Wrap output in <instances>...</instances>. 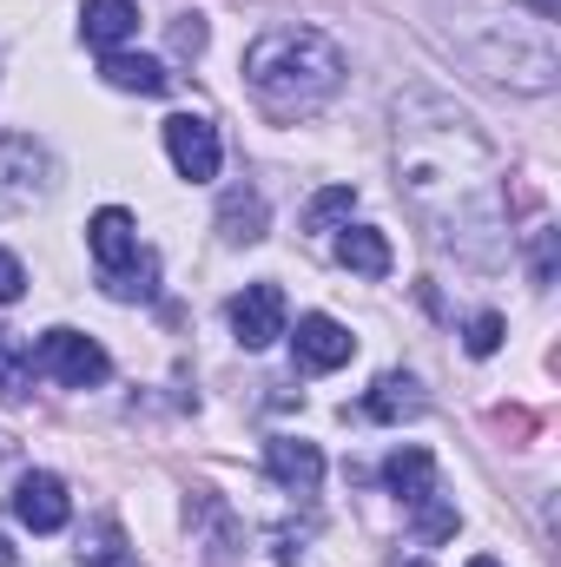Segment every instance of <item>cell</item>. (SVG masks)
I'll use <instances>...</instances> for the list:
<instances>
[{"label":"cell","mask_w":561,"mask_h":567,"mask_svg":"<svg viewBox=\"0 0 561 567\" xmlns=\"http://www.w3.org/2000/svg\"><path fill=\"white\" fill-rule=\"evenodd\" d=\"M100 80H106V86H120V93H145V100H159V93L172 86V73H165L159 60H145V53H126V47L100 60Z\"/></svg>","instance_id":"15"},{"label":"cell","mask_w":561,"mask_h":567,"mask_svg":"<svg viewBox=\"0 0 561 567\" xmlns=\"http://www.w3.org/2000/svg\"><path fill=\"white\" fill-rule=\"evenodd\" d=\"M67 515H73V502H67V482H60V475H47V468L20 475V488H13V522H20V528H33V535H60Z\"/></svg>","instance_id":"8"},{"label":"cell","mask_w":561,"mask_h":567,"mask_svg":"<svg viewBox=\"0 0 561 567\" xmlns=\"http://www.w3.org/2000/svg\"><path fill=\"white\" fill-rule=\"evenodd\" d=\"M561 13V0H536V20H555Z\"/></svg>","instance_id":"27"},{"label":"cell","mask_w":561,"mask_h":567,"mask_svg":"<svg viewBox=\"0 0 561 567\" xmlns=\"http://www.w3.org/2000/svg\"><path fill=\"white\" fill-rule=\"evenodd\" d=\"M384 482H390V495H397L404 508H417V502H429V495H436V455H429V449H417V442H404V449L384 462Z\"/></svg>","instance_id":"13"},{"label":"cell","mask_w":561,"mask_h":567,"mask_svg":"<svg viewBox=\"0 0 561 567\" xmlns=\"http://www.w3.org/2000/svg\"><path fill=\"white\" fill-rule=\"evenodd\" d=\"M20 290H27L20 258H13V251H0V303H20Z\"/></svg>","instance_id":"25"},{"label":"cell","mask_w":561,"mask_h":567,"mask_svg":"<svg viewBox=\"0 0 561 567\" xmlns=\"http://www.w3.org/2000/svg\"><path fill=\"white\" fill-rule=\"evenodd\" d=\"M80 561H86V567H126V561H133L126 528H120V522H93V528L80 535Z\"/></svg>","instance_id":"20"},{"label":"cell","mask_w":561,"mask_h":567,"mask_svg":"<svg viewBox=\"0 0 561 567\" xmlns=\"http://www.w3.org/2000/svg\"><path fill=\"white\" fill-rule=\"evenodd\" d=\"M218 238L225 245H258L265 238V198L258 192H225V205H218Z\"/></svg>","instance_id":"16"},{"label":"cell","mask_w":561,"mask_h":567,"mask_svg":"<svg viewBox=\"0 0 561 567\" xmlns=\"http://www.w3.org/2000/svg\"><path fill=\"white\" fill-rule=\"evenodd\" d=\"M265 468H272V482H284L290 495H310V488L324 482L317 442H297V435H272V442H265Z\"/></svg>","instance_id":"10"},{"label":"cell","mask_w":561,"mask_h":567,"mask_svg":"<svg viewBox=\"0 0 561 567\" xmlns=\"http://www.w3.org/2000/svg\"><path fill=\"white\" fill-rule=\"evenodd\" d=\"M377 423H404V416H417L422 410V396H417V377H377V390H370V403H364Z\"/></svg>","instance_id":"18"},{"label":"cell","mask_w":561,"mask_h":567,"mask_svg":"<svg viewBox=\"0 0 561 567\" xmlns=\"http://www.w3.org/2000/svg\"><path fill=\"white\" fill-rule=\"evenodd\" d=\"M469 567H502V561H489V555H476V561H469Z\"/></svg>","instance_id":"29"},{"label":"cell","mask_w":561,"mask_h":567,"mask_svg":"<svg viewBox=\"0 0 561 567\" xmlns=\"http://www.w3.org/2000/svg\"><path fill=\"white\" fill-rule=\"evenodd\" d=\"M165 152H172V165H178V178H192V185H205V178H218V126L205 120V113H172L165 120Z\"/></svg>","instance_id":"6"},{"label":"cell","mask_w":561,"mask_h":567,"mask_svg":"<svg viewBox=\"0 0 561 567\" xmlns=\"http://www.w3.org/2000/svg\"><path fill=\"white\" fill-rule=\"evenodd\" d=\"M410 567H429V561H410Z\"/></svg>","instance_id":"30"},{"label":"cell","mask_w":561,"mask_h":567,"mask_svg":"<svg viewBox=\"0 0 561 567\" xmlns=\"http://www.w3.org/2000/svg\"><path fill=\"white\" fill-rule=\"evenodd\" d=\"M53 178H60V165H53V152L40 140H27V133H7L0 140V212L47 205L53 198Z\"/></svg>","instance_id":"4"},{"label":"cell","mask_w":561,"mask_h":567,"mask_svg":"<svg viewBox=\"0 0 561 567\" xmlns=\"http://www.w3.org/2000/svg\"><path fill=\"white\" fill-rule=\"evenodd\" d=\"M337 265L357 278H390V238L377 225H344L337 231Z\"/></svg>","instance_id":"14"},{"label":"cell","mask_w":561,"mask_h":567,"mask_svg":"<svg viewBox=\"0 0 561 567\" xmlns=\"http://www.w3.org/2000/svg\"><path fill=\"white\" fill-rule=\"evenodd\" d=\"M133 33H140V7H133V0H86V7H80V40H86V47L120 53Z\"/></svg>","instance_id":"11"},{"label":"cell","mask_w":561,"mask_h":567,"mask_svg":"<svg viewBox=\"0 0 561 567\" xmlns=\"http://www.w3.org/2000/svg\"><path fill=\"white\" fill-rule=\"evenodd\" d=\"M33 370H47L53 383H67V390H93V383H106L113 377V357L93 343V337H80V330H47L40 343H33Z\"/></svg>","instance_id":"5"},{"label":"cell","mask_w":561,"mask_h":567,"mask_svg":"<svg viewBox=\"0 0 561 567\" xmlns=\"http://www.w3.org/2000/svg\"><path fill=\"white\" fill-rule=\"evenodd\" d=\"M290 350H297V370H344L350 357H357V337L337 323V317H297V337H290Z\"/></svg>","instance_id":"9"},{"label":"cell","mask_w":561,"mask_h":567,"mask_svg":"<svg viewBox=\"0 0 561 567\" xmlns=\"http://www.w3.org/2000/svg\"><path fill=\"white\" fill-rule=\"evenodd\" d=\"M86 251L100 258V271H113V265H126V258L140 251V225H133V212H120V205H106V212H93V225H86Z\"/></svg>","instance_id":"12"},{"label":"cell","mask_w":561,"mask_h":567,"mask_svg":"<svg viewBox=\"0 0 561 567\" xmlns=\"http://www.w3.org/2000/svg\"><path fill=\"white\" fill-rule=\"evenodd\" d=\"M555 278V231H542V245H536V284Z\"/></svg>","instance_id":"26"},{"label":"cell","mask_w":561,"mask_h":567,"mask_svg":"<svg viewBox=\"0 0 561 567\" xmlns=\"http://www.w3.org/2000/svg\"><path fill=\"white\" fill-rule=\"evenodd\" d=\"M100 284H106V297H113V303H145V297L159 290V258H152V251H133L126 265L100 271Z\"/></svg>","instance_id":"17"},{"label":"cell","mask_w":561,"mask_h":567,"mask_svg":"<svg viewBox=\"0 0 561 567\" xmlns=\"http://www.w3.org/2000/svg\"><path fill=\"white\" fill-rule=\"evenodd\" d=\"M417 535H422V542H442V535H456V508H442L436 495H429V502H417Z\"/></svg>","instance_id":"23"},{"label":"cell","mask_w":561,"mask_h":567,"mask_svg":"<svg viewBox=\"0 0 561 567\" xmlns=\"http://www.w3.org/2000/svg\"><path fill=\"white\" fill-rule=\"evenodd\" d=\"M397 192L436 245L476 265L502 258V165L456 100L422 86L397 100Z\"/></svg>","instance_id":"1"},{"label":"cell","mask_w":561,"mask_h":567,"mask_svg":"<svg viewBox=\"0 0 561 567\" xmlns=\"http://www.w3.org/2000/svg\"><path fill=\"white\" fill-rule=\"evenodd\" d=\"M350 212H357V192H350V185H330V192L310 198L304 225H310V231H337V225H350Z\"/></svg>","instance_id":"21"},{"label":"cell","mask_w":561,"mask_h":567,"mask_svg":"<svg viewBox=\"0 0 561 567\" xmlns=\"http://www.w3.org/2000/svg\"><path fill=\"white\" fill-rule=\"evenodd\" d=\"M284 290L278 284H245L238 297H232V337L245 343V350H272L284 337Z\"/></svg>","instance_id":"7"},{"label":"cell","mask_w":561,"mask_h":567,"mask_svg":"<svg viewBox=\"0 0 561 567\" xmlns=\"http://www.w3.org/2000/svg\"><path fill=\"white\" fill-rule=\"evenodd\" d=\"M27 390H33V343L13 337V330H0V396L20 403Z\"/></svg>","instance_id":"19"},{"label":"cell","mask_w":561,"mask_h":567,"mask_svg":"<svg viewBox=\"0 0 561 567\" xmlns=\"http://www.w3.org/2000/svg\"><path fill=\"white\" fill-rule=\"evenodd\" d=\"M502 330H509V323H502L496 310H482V317L469 323V337H462V343H469V357H496V350H502Z\"/></svg>","instance_id":"22"},{"label":"cell","mask_w":561,"mask_h":567,"mask_svg":"<svg viewBox=\"0 0 561 567\" xmlns=\"http://www.w3.org/2000/svg\"><path fill=\"white\" fill-rule=\"evenodd\" d=\"M0 567H13V548H7V542H0Z\"/></svg>","instance_id":"28"},{"label":"cell","mask_w":561,"mask_h":567,"mask_svg":"<svg viewBox=\"0 0 561 567\" xmlns=\"http://www.w3.org/2000/svg\"><path fill=\"white\" fill-rule=\"evenodd\" d=\"M172 53H205V20L198 13H178L172 20Z\"/></svg>","instance_id":"24"},{"label":"cell","mask_w":561,"mask_h":567,"mask_svg":"<svg viewBox=\"0 0 561 567\" xmlns=\"http://www.w3.org/2000/svg\"><path fill=\"white\" fill-rule=\"evenodd\" d=\"M344 47L324 27H272L245 53V86L272 120H304L344 86Z\"/></svg>","instance_id":"2"},{"label":"cell","mask_w":561,"mask_h":567,"mask_svg":"<svg viewBox=\"0 0 561 567\" xmlns=\"http://www.w3.org/2000/svg\"><path fill=\"white\" fill-rule=\"evenodd\" d=\"M449 53H456L462 66H476L482 80L516 86V93H549L555 73H561L549 20H522V13L502 7V0H476V13L456 20Z\"/></svg>","instance_id":"3"}]
</instances>
